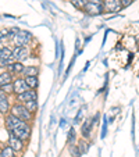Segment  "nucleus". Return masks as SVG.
<instances>
[{"mask_svg":"<svg viewBox=\"0 0 139 157\" xmlns=\"http://www.w3.org/2000/svg\"><path fill=\"white\" fill-rule=\"evenodd\" d=\"M13 93H15V95H21V93L27 92V90H29V88H28V85L25 83V79L24 78H15L14 81H13Z\"/></svg>","mask_w":139,"mask_h":157,"instance_id":"6","label":"nucleus"},{"mask_svg":"<svg viewBox=\"0 0 139 157\" xmlns=\"http://www.w3.org/2000/svg\"><path fill=\"white\" fill-rule=\"evenodd\" d=\"M25 106V109L29 111V113H35L36 110H38V99H35V100H29V101H25V103H22Z\"/></svg>","mask_w":139,"mask_h":157,"instance_id":"15","label":"nucleus"},{"mask_svg":"<svg viewBox=\"0 0 139 157\" xmlns=\"http://www.w3.org/2000/svg\"><path fill=\"white\" fill-rule=\"evenodd\" d=\"M13 57L15 61H24L25 59H28V49L22 48V46H15L13 49Z\"/></svg>","mask_w":139,"mask_h":157,"instance_id":"8","label":"nucleus"},{"mask_svg":"<svg viewBox=\"0 0 139 157\" xmlns=\"http://www.w3.org/2000/svg\"><path fill=\"white\" fill-rule=\"evenodd\" d=\"M36 98H38L36 96V90L29 89V90L21 93V95H17V101L18 103H25V101H29V100H35Z\"/></svg>","mask_w":139,"mask_h":157,"instance_id":"11","label":"nucleus"},{"mask_svg":"<svg viewBox=\"0 0 139 157\" xmlns=\"http://www.w3.org/2000/svg\"><path fill=\"white\" fill-rule=\"evenodd\" d=\"M0 50H2V48H0Z\"/></svg>","mask_w":139,"mask_h":157,"instance_id":"25","label":"nucleus"},{"mask_svg":"<svg viewBox=\"0 0 139 157\" xmlns=\"http://www.w3.org/2000/svg\"><path fill=\"white\" fill-rule=\"evenodd\" d=\"M0 89H2L6 95L7 93H13V90H14V89H13V83H7V85H4V86H0Z\"/></svg>","mask_w":139,"mask_h":157,"instance_id":"22","label":"nucleus"},{"mask_svg":"<svg viewBox=\"0 0 139 157\" xmlns=\"http://www.w3.org/2000/svg\"><path fill=\"white\" fill-rule=\"evenodd\" d=\"M13 42L15 46H22L27 48V44H29L32 42V35L28 31H18L14 36H13Z\"/></svg>","mask_w":139,"mask_h":157,"instance_id":"4","label":"nucleus"},{"mask_svg":"<svg viewBox=\"0 0 139 157\" xmlns=\"http://www.w3.org/2000/svg\"><path fill=\"white\" fill-rule=\"evenodd\" d=\"M9 146L14 151H22V149H24L25 145H24V140H22V139L14 136V135H10V138H9Z\"/></svg>","mask_w":139,"mask_h":157,"instance_id":"10","label":"nucleus"},{"mask_svg":"<svg viewBox=\"0 0 139 157\" xmlns=\"http://www.w3.org/2000/svg\"><path fill=\"white\" fill-rule=\"evenodd\" d=\"M38 74H39V68L38 67H33V65L25 67V70H24L25 77H38Z\"/></svg>","mask_w":139,"mask_h":157,"instance_id":"16","label":"nucleus"},{"mask_svg":"<svg viewBox=\"0 0 139 157\" xmlns=\"http://www.w3.org/2000/svg\"><path fill=\"white\" fill-rule=\"evenodd\" d=\"M6 125L11 135H14V136L20 138L22 140L29 139L32 129H31V125L28 122L22 121V120H18L17 117H14L13 114L9 113L6 116Z\"/></svg>","mask_w":139,"mask_h":157,"instance_id":"1","label":"nucleus"},{"mask_svg":"<svg viewBox=\"0 0 139 157\" xmlns=\"http://www.w3.org/2000/svg\"><path fill=\"white\" fill-rule=\"evenodd\" d=\"M11 63H14L13 49L2 48V50H0V67H9Z\"/></svg>","mask_w":139,"mask_h":157,"instance_id":"5","label":"nucleus"},{"mask_svg":"<svg viewBox=\"0 0 139 157\" xmlns=\"http://www.w3.org/2000/svg\"><path fill=\"white\" fill-rule=\"evenodd\" d=\"M104 11L102 0H88L83 7V13L88 15H99Z\"/></svg>","mask_w":139,"mask_h":157,"instance_id":"3","label":"nucleus"},{"mask_svg":"<svg viewBox=\"0 0 139 157\" xmlns=\"http://www.w3.org/2000/svg\"><path fill=\"white\" fill-rule=\"evenodd\" d=\"M74 139H75V131H74V129H70V136H68V143H70V145H72Z\"/></svg>","mask_w":139,"mask_h":157,"instance_id":"23","label":"nucleus"},{"mask_svg":"<svg viewBox=\"0 0 139 157\" xmlns=\"http://www.w3.org/2000/svg\"><path fill=\"white\" fill-rule=\"evenodd\" d=\"M13 74L10 71H3L0 72V86H4L7 83H13Z\"/></svg>","mask_w":139,"mask_h":157,"instance_id":"13","label":"nucleus"},{"mask_svg":"<svg viewBox=\"0 0 139 157\" xmlns=\"http://www.w3.org/2000/svg\"><path fill=\"white\" fill-rule=\"evenodd\" d=\"M120 2H121V6H122V9H124V7L131 6V4H132V2H133V0H120Z\"/></svg>","mask_w":139,"mask_h":157,"instance_id":"24","label":"nucleus"},{"mask_svg":"<svg viewBox=\"0 0 139 157\" xmlns=\"http://www.w3.org/2000/svg\"><path fill=\"white\" fill-rule=\"evenodd\" d=\"M88 143L85 142V140H81L79 143H78V149H79V151L81 153H86V151H88Z\"/></svg>","mask_w":139,"mask_h":157,"instance_id":"21","label":"nucleus"},{"mask_svg":"<svg viewBox=\"0 0 139 157\" xmlns=\"http://www.w3.org/2000/svg\"><path fill=\"white\" fill-rule=\"evenodd\" d=\"M0 157H15V151L10 146H4L3 150L0 151Z\"/></svg>","mask_w":139,"mask_h":157,"instance_id":"17","label":"nucleus"},{"mask_svg":"<svg viewBox=\"0 0 139 157\" xmlns=\"http://www.w3.org/2000/svg\"><path fill=\"white\" fill-rule=\"evenodd\" d=\"M103 9L107 13H117L122 9L120 0H103Z\"/></svg>","mask_w":139,"mask_h":157,"instance_id":"7","label":"nucleus"},{"mask_svg":"<svg viewBox=\"0 0 139 157\" xmlns=\"http://www.w3.org/2000/svg\"><path fill=\"white\" fill-rule=\"evenodd\" d=\"M86 2H88V0H71V3L74 4V6L77 7L78 10H83V7H85Z\"/></svg>","mask_w":139,"mask_h":157,"instance_id":"20","label":"nucleus"},{"mask_svg":"<svg viewBox=\"0 0 139 157\" xmlns=\"http://www.w3.org/2000/svg\"><path fill=\"white\" fill-rule=\"evenodd\" d=\"M24 70H25V65L22 64L21 61H14L7 67V71H10L13 75H21L24 74Z\"/></svg>","mask_w":139,"mask_h":157,"instance_id":"12","label":"nucleus"},{"mask_svg":"<svg viewBox=\"0 0 139 157\" xmlns=\"http://www.w3.org/2000/svg\"><path fill=\"white\" fill-rule=\"evenodd\" d=\"M68 150H70V154H71L72 157H79L81 156V151H79V149H78L77 145H70Z\"/></svg>","mask_w":139,"mask_h":157,"instance_id":"19","label":"nucleus"},{"mask_svg":"<svg viewBox=\"0 0 139 157\" xmlns=\"http://www.w3.org/2000/svg\"><path fill=\"white\" fill-rule=\"evenodd\" d=\"M10 113V103L9 99H7V95L0 89V114L3 116H7Z\"/></svg>","mask_w":139,"mask_h":157,"instance_id":"9","label":"nucleus"},{"mask_svg":"<svg viewBox=\"0 0 139 157\" xmlns=\"http://www.w3.org/2000/svg\"><path fill=\"white\" fill-rule=\"evenodd\" d=\"M91 127H92V124L89 121H85L83 122V125H82V136L85 138H89V133H91Z\"/></svg>","mask_w":139,"mask_h":157,"instance_id":"18","label":"nucleus"},{"mask_svg":"<svg viewBox=\"0 0 139 157\" xmlns=\"http://www.w3.org/2000/svg\"><path fill=\"white\" fill-rule=\"evenodd\" d=\"M10 114H13V116L17 117L18 120H22V121H25V122H29L33 118V114L29 113L22 103L13 104L11 109H10Z\"/></svg>","mask_w":139,"mask_h":157,"instance_id":"2","label":"nucleus"},{"mask_svg":"<svg viewBox=\"0 0 139 157\" xmlns=\"http://www.w3.org/2000/svg\"><path fill=\"white\" fill-rule=\"evenodd\" d=\"M24 79H25V83L28 85L29 89H33V90H35V89L39 86L38 77H24Z\"/></svg>","mask_w":139,"mask_h":157,"instance_id":"14","label":"nucleus"}]
</instances>
